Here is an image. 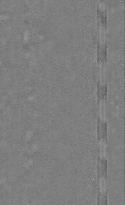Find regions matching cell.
<instances>
[{
    "label": "cell",
    "mask_w": 125,
    "mask_h": 205,
    "mask_svg": "<svg viewBox=\"0 0 125 205\" xmlns=\"http://www.w3.org/2000/svg\"><path fill=\"white\" fill-rule=\"evenodd\" d=\"M101 115L102 118H105V106L104 103H101Z\"/></svg>",
    "instance_id": "2"
},
{
    "label": "cell",
    "mask_w": 125,
    "mask_h": 205,
    "mask_svg": "<svg viewBox=\"0 0 125 205\" xmlns=\"http://www.w3.org/2000/svg\"><path fill=\"white\" fill-rule=\"evenodd\" d=\"M101 154L102 157H104L105 155V145L104 143H101Z\"/></svg>",
    "instance_id": "3"
},
{
    "label": "cell",
    "mask_w": 125,
    "mask_h": 205,
    "mask_svg": "<svg viewBox=\"0 0 125 205\" xmlns=\"http://www.w3.org/2000/svg\"><path fill=\"white\" fill-rule=\"evenodd\" d=\"M100 190L101 195L104 196L106 193L107 182L104 177H101L100 179Z\"/></svg>",
    "instance_id": "1"
}]
</instances>
